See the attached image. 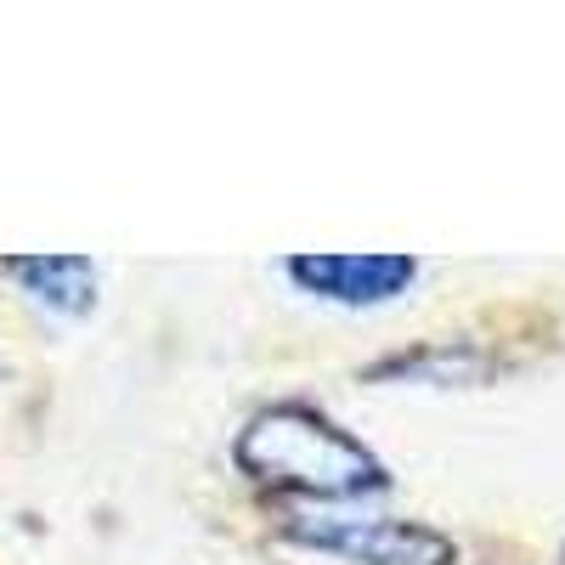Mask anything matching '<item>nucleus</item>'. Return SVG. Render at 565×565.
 <instances>
[{"label":"nucleus","mask_w":565,"mask_h":565,"mask_svg":"<svg viewBox=\"0 0 565 565\" xmlns=\"http://www.w3.org/2000/svg\"><path fill=\"white\" fill-rule=\"evenodd\" d=\"M282 271L317 300L385 306V300L407 295V282L418 277V260L413 255H295Z\"/></svg>","instance_id":"nucleus-3"},{"label":"nucleus","mask_w":565,"mask_h":565,"mask_svg":"<svg viewBox=\"0 0 565 565\" xmlns=\"http://www.w3.org/2000/svg\"><path fill=\"white\" fill-rule=\"evenodd\" d=\"M232 463L255 487L317 498V503H362V498L391 492L385 458H373L345 424H334L311 402L260 407L232 441Z\"/></svg>","instance_id":"nucleus-1"},{"label":"nucleus","mask_w":565,"mask_h":565,"mask_svg":"<svg viewBox=\"0 0 565 565\" xmlns=\"http://www.w3.org/2000/svg\"><path fill=\"white\" fill-rule=\"evenodd\" d=\"M0 271L63 317H85L97 306V260L90 255H7Z\"/></svg>","instance_id":"nucleus-4"},{"label":"nucleus","mask_w":565,"mask_h":565,"mask_svg":"<svg viewBox=\"0 0 565 565\" xmlns=\"http://www.w3.org/2000/svg\"><path fill=\"white\" fill-rule=\"evenodd\" d=\"M282 537L334 554V559H356V565H452L458 548L447 532L424 526V521H402V514H289Z\"/></svg>","instance_id":"nucleus-2"}]
</instances>
